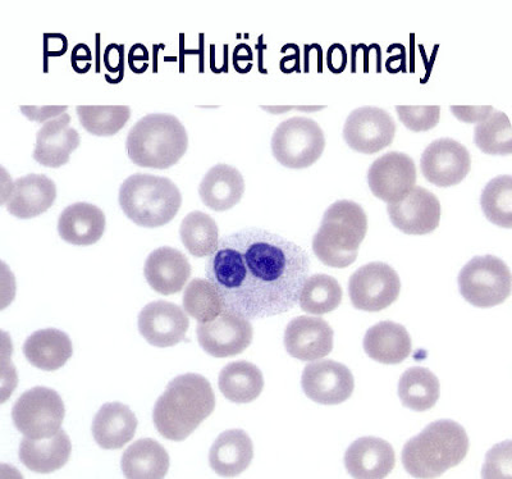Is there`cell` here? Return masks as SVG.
Listing matches in <instances>:
<instances>
[{
  "mask_svg": "<svg viewBox=\"0 0 512 479\" xmlns=\"http://www.w3.org/2000/svg\"><path fill=\"white\" fill-rule=\"evenodd\" d=\"M309 272L310 258L301 246L259 228L223 236L207 264L224 309L249 321L294 308Z\"/></svg>",
  "mask_w": 512,
  "mask_h": 479,
  "instance_id": "cell-1",
  "label": "cell"
},
{
  "mask_svg": "<svg viewBox=\"0 0 512 479\" xmlns=\"http://www.w3.org/2000/svg\"><path fill=\"white\" fill-rule=\"evenodd\" d=\"M216 408V398L207 378L187 373L169 383L155 404L153 419L167 440L184 441Z\"/></svg>",
  "mask_w": 512,
  "mask_h": 479,
  "instance_id": "cell-2",
  "label": "cell"
},
{
  "mask_svg": "<svg viewBox=\"0 0 512 479\" xmlns=\"http://www.w3.org/2000/svg\"><path fill=\"white\" fill-rule=\"evenodd\" d=\"M468 451L464 428L454 421H438L406 442L402 464L410 476L436 478L463 462Z\"/></svg>",
  "mask_w": 512,
  "mask_h": 479,
  "instance_id": "cell-3",
  "label": "cell"
},
{
  "mask_svg": "<svg viewBox=\"0 0 512 479\" xmlns=\"http://www.w3.org/2000/svg\"><path fill=\"white\" fill-rule=\"evenodd\" d=\"M126 148L128 158L136 166L167 170L184 157L189 136L176 116L148 114L128 132Z\"/></svg>",
  "mask_w": 512,
  "mask_h": 479,
  "instance_id": "cell-4",
  "label": "cell"
},
{
  "mask_svg": "<svg viewBox=\"0 0 512 479\" xmlns=\"http://www.w3.org/2000/svg\"><path fill=\"white\" fill-rule=\"evenodd\" d=\"M368 231L363 207L351 200H338L324 213L313 239V252L323 264L346 268L355 263Z\"/></svg>",
  "mask_w": 512,
  "mask_h": 479,
  "instance_id": "cell-5",
  "label": "cell"
},
{
  "mask_svg": "<svg viewBox=\"0 0 512 479\" xmlns=\"http://www.w3.org/2000/svg\"><path fill=\"white\" fill-rule=\"evenodd\" d=\"M120 205L128 220L137 226L157 228L177 216L182 195L167 177L136 173L123 182Z\"/></svg>",
  "mask_w": 512,
  "mask_h": 479,
  "instance_id": "cell-6",
  "label": "cell"
},
{
  "mask_svg": "<svg viewBox=\"0 0 512 479\" xmlns=\"http://www.w3.org/2000/svg\"><path fill=\"white\" fill-rule=\"evenodd\" d=\"M326 148V138L318 122L308 117H292L273 132L274 158L291 170H304L318 161Z\"/></svg>",
  "mask_w": 512,
  "mask_h": 479,
  "instance_id": "cell-7",
  "label": "cell"
},
{
  "mask_svg": "<svg viewBox=\"0 0 512 479\" xmlns=\"http://www.w3.org/2000/svg\"><path fill=\"white\" fill-rule=\"evenodd\" d=\"M459 290L474 307H496L511 294L510 268L504 260L493 255L475 257L461 269Z\"/></svg>",
  "mask_w": 512,
  "mask_h": 479,
  "instance_id": "cell-8",
  "label": "cell"
},
{
  "mask_svg": "<svg viewBox=\"0 0 512 479\" xmlns=\"http://www.w3.org/2000/svg\"><path fill=\"white\" fill-rule=\"evenodd\" d=\"M64 404L56 391L34 387L17 400L12 410L13 423L30 439H49L61 431Z\"/></svg>",
  "mask_w": 512,
  "mask_h": 479,
  "instance_id": "cell-9",
  "label": "cell"
},
{
  "mask_svg": "<svg viewBox=\"0 0 512 479\" xmlns=\"http://www.w3.org/2000/svg\"><path fill=\"white\" fill-rule=\"evenodd\" d=\"M350 299L356 309L379 312L390 307L401 291V281L395 269L386 263L365 264L351 276Z\"/></svg>",
  "mask_w": 512,
  "mask_h": 479,
  "instance_id": "cell-10",
  "label": "cell"
},
{
  "mask_svg": "<svg viewBox=\"0 0 512 479\" xmlns=\"http://www.w3.org/2000/svg\"><path fill=\"white\" fill-rule=\"evenodd\" d=\"M254 331L249 319L224 309L213 321L199 323L198 340L214 358L235 357L249 348Z\"/></svg>",
  "mask_w": 512,
  "mask_h": 479,
  "instance_id": "cell-11",
  "label": "cell"
},
{
  "mask_svg": "<svg viewBox=\"0 0 512 479\" xmlns=\"http://www.w3.org/2000/svg\"><path fill=\"white\" fill-rule=\"evenodd\" d=\"M396 123L390 113L378 107H361L349 114L344 127L346 144L355 152L374 154L390 147Z\"/></svg>",
  "mask_w": 512,
  "mask_h": 479,
  "instance_id": "cell-12",
  "label": "cell"
},
{
  "mask_svg": "<svg viewBox=\"0 0 512 479\" xmlns=\"http://www.w3.org/2000/svg\"><path fill=\"white\" fill-rule=\"evenodd\" d=\"M422 172L431 184L440 187L459 185L472 168L469 150L454 139L434 140L424 150L420 161Z\"/></svg>",
  "mask_w": 512,
  "mask_h": 479,
  "instance_id": "cell-13",
  "label": "cell"
},
{
  "mask_svg": "<svg viewBox=\"0 0 512 479\" xmlns=\"http://www.w3.org/2000/svg\"><path fill=\"white\" fill-rule=\"evenodd\" d=\"M416 166L410 155L391 152L374 161L368 172L372 193L382 202H400L414 189Z\"/></svg>",
  "mask_w": 512,
  "mask_h": 479,
  "instance_id": "cell-14",
  "label": "cell"
},
{
  "mask_svg": "<svg viewBox=\"0 0 512 479\" xmlns=\"http://www.w3.org/2000/svg\"><path fill=\"white\" fill-rule=\"evenodd\" d=\"M301 385L305 395L315 403L338 405L350 399L355 382L344 364L335 360H317L305 367Z\"/></svg>",
  "mask_w": 512,
  "mask_h": 479,
  "instance_id": "cell-15",
  "label": "cell"
},
{
  "mask_svg": "<svg viewBox=\"0 0 512 479\" xmlns=\"http://www.w3.org/2000/svg\"><path fill=\"white\" fill-rule=\"evenodd\" d=\"M387 212L392 225L404 234L427 235L440 226V200L424 187L415 186L400 202L388 204Z\"/></svg>",
  "mask_w": 512,
  "mask_h": 479,
  "instance_id": "cell-16",
  "label": "cell"
},
{
  "mask_svg": "<svg viewBox=\"0 0 512 479\" xmlns=\"http://www.w3.org/2000/svg\"><path fill=\"white\" fill-rule=\"evenodd\" d=\"M190 321L178 305L154 301L141 310L139 331L150 345L171 348L185 339Z\"/></svg>",
  "mask_w": 512,
  "mask_h": 479,
  "instance_id": "cell-17",
  "label": "cell"
},
{
  "mask_svg": "<svg viewBox=\"0 0 512 479\" xmlns=\"http://www.w3.org/2000/svg\"><path fill=\"white\" fill-rule=\"evenodd\" d=\"M285 348L292 358L314 362L333 349V330L319 317H297L285 331Z\"/></svg>",
  "mask_w": 512,
  "mask_h": 479,
  "instance_id": "cell-18",
  "label": "cell"
},
{
  "mask_svg": "<svg viewBox=\"0 0 512 479\" xmlns=\"http://www.w3.org/2000/svg\"><path fill=\"white\" fill-rule=\"evenodd\" d=\"M56 199L57 186L54 181L48 176L31 173L13 182L4 204L12 216L30 220L47 212Z\"/></svg>",
  "mask_w": 512,
  "mask_h": 479,
  "instance_id": "cell-19",
  "label": "cell"
},
{
  "mask_svg": "<svg viewBox=\"0 0 512 479\" xmlns=\"http://www.w3.org/2000/svg\"><path fill=\"white\" fill-rule=\"evenodd\" d=\"M70 123V114L63 113L38 131L34 159L41 166L59 168L70 162L71 153L80 147V134Z\"/></svg>",
  "mask_w": 512,
  "mask_h": 479,
  "instance_id": "cell-20",
  "label": "cell"
},
{
  "mask_svg": "<svg viewBox=\"0 0 512 479\" xmlns=\"http://www.w3.org/2000/svg\"><path fill=\"white\" fill-rule=\"evenodd\" d=\"M396 456L387 441L377 437H363L346 451L345 465L351 477L379 479L387 477L395 468Z\"/></svg>",
  "mask_w": 512,
  "mask_h": 479,
  "instance_id": "cell-21",
  "label": "cell"
},
{
  "mask_svg": "<svg viewBox=\"0 0 512 479\" xmlns=\"http://www.w3.org/2000/svg\"><path fill=\"white\" fill-rule=\"evenodd\" d=\"M144 275L154 291L173 295L184 289L191 276L189 260L177 249L163 246L146 259Z\"/></svg>",
  "mask_w": 512,
  "mask_h": 479,
  "instance_id": "cell-22",
  "label": "cell"
},
{
  "mask_svg": "<svg viewBox=\"0 0 512 479\" xmlns=\"http://www.w3.org/2000/svg\"><path fill=\"white\" fill-rule=\"evenodd\" d=\"M245 193V181L237 168L228 164H217L199 186L201 202L216 212L230 211L241 202Z\"/></svg>",
  "mask_w": 512,
  "mask_h": 479,
  "instance_id": "cell-23",
  "label": "cell"
},
{
  "mask_svg": "<svg viewBox=\"0 0 512 479\" xmlns=\"http://www.w3.org/2000/svg\"><path fill=\"white\" fill-rule=\"evenodd\" d=\"M104 231L105 214L93 204H72L59 217V236L68 244L93 245L102 239Z\"/></svg>",
  "mask_w": 512,
  "mask_h": 479,
  "instance_id": "cell-24",
  "label": "cell"
},
{
  "mask_svg": "<svg viewBox=\"0 0 512 479\" xmlns=\"http://www.w3.org/2000/svg\"><path fill=\"white\" fill-rule=\"evenodd\" d=\"M254 456V445L248 433L242 430L223 432L209 453V464L222 477H236L249 468Z\"/></svg>",
  "mask_w": 512,
  "mask_h": 479,
  "instance_id": "cell-25",
  "label": "cell"
},
{
  "mask_svg": "<svg viewBox=\"0 0 512 479\" xmlns=\"http://www.w3.org/2000/svg\"><path fill=\"white\" fill-rule=\"evenodd\" d=\"M137 430V418L127 405L109 403L100 408L95 415L93 435L102 449H121L134 439Z\"/></svg>",
  "mask_w": 512,
  "mask_h": 479,
  "instance_id": "cell-26",
  "label": "cell"
},
{
  "mask_svg": "<svg viewBox=\"0 0 512 479\" xmlns=\"http://www.w3.org/2000/svg\"><path fill=\"white\" fill-rule=\"evenodd\" d=\"M72 445L70 437L63 430L49 439L25 437L20 445L21 462L36 473H52L67 464Z\"/></svg>",
  "mask_w": 512,
  "mask_h": 479,
  "instance_id": "cell-27",
  "label": "cell"
},
{
  "mask_svg": "<svg viewBox=\"0 0 512 479\" xmlns=\"http://www.w3.org/2000/svg\"><path fill=\"white\" fill-rule=\"evenodd\" d=\"M364 350L369 358L382 364H400L411 353V339L404 326L381 322L369 328L364 337Z\"/></svg>",
  "mask_w": 512,
  "mask_h": 479,
  "instance_id": "cell-28",
  "label": "cell"
},
{
  "mask_svg": "<svg viewBox=\"0 0 512 479\" xmlns=\"http://www.w3.org/2000/svg\"><path fill=\"white\" fill-rule=\"evenodd\" d=\"M25 357L32 366L43 371H57L72 357L73 348L66 333L48 328L31 335L24 345Z\"/></svg>",
  "mask_w": 512,
  "mask_h": 479,
  "instance_id": "cell-29",
  "label": "cell"
},
{
  "mask_svg": "<svg viewBox=\"0 0 512 479\" xmlns=\"http://www.w3.org/2000/svg\"><path fill=\"white\" fill-rule=\"evenodd\" d=\"M121 465L126 478H164L169 469V455L159 442L152 439L139 440L125 451Z\"/></svg>",
  "mask_w": 512,
  "mask_h": 479,
  "instance_id": "cell-30",
  "label": "cell"
},
{
  "mask_svg": "<svg viewBox=\"0 0 512 479\" xmlns=\"http://www.w3.org/2000/svg\"><path fill=\"white\" fill-rule=\"evenodd\" d=\"M218 383L224 398L236 404L251 403L259 398L264 389L262 371L244 360L224 367Z\"/></svg>",
  "mask_w": 512,
  "mask_h": 479,
  "instance_id": "cell-31",
  "label": "cell"
},
{
  "mask_svg": "<svg viewBox=\"0 0 512 479\" xmlns=\"http://www.w3.org/2000/svg\"><path fill=\"white\" fill-rule=\"evenodd\" d=\"M399 398L406 408L425 412L440 399V381L427 368H410L399 382Z\"/></svg>",
  "mask_w": 512,
  "mask_h": 479,
  "instance_id": "cell-32",
  "label": "cell"
},
{
  "mask_svg": "<svg viewBox=\"0 0 512 479\" xmlns=\"http://www.w3.org/2000/svg\"><path fill=\"white\" fill-rule=\"evenodd\" d=\"M180 235L185 248L198 258L210 257L219 243L216 221L199 211L187 214L181 223Z\"/></svg>",
  "mask_w": 512,
  "mask_h": 479,
  "instance_id": "cell-33",
  "label": "cell"
},
{
  "mask_svg": "<svg viewBox=\"0 0 512 479\" xmlns=\"http://www.w3.org/2000/svg\"><path fill=\"white\" fill-rule=\"evenodd\" d=\"M342 287L336 278L328 275H314L305 281L299 299L304 312L323 316L340 307Z\"/></svg>",
  "mask_w": 512,
  "mask_h": 479,
  "instance_id": "cell-34",
  "label": "cell"
},
{
  "mask_svg": "<svg viewBox=\"0 0 512 479\" xmlns=\"http://www.w3.org/2000/svg\"><path fill=\"white\" fill-rule=\"evenodd\" d=\"M475 145L489 155L512 153V127L507 114L493 111L486 120L480 121L474 130Z\"/></svg>",
  "mask_w": 512,
  "mask_h": 479,
  "instance_id": "cell-35",
  "label": "cell"
},
{
  "mask_svg": "<svg viewBox=\"0 0 512 479\" xmlns=\"http://www.w3.org/2000/svg\"><path fill=\"white\" fill-rule=\"evenodd\" d=\"M480 205L489 222L493 225L512 227V177L497 176L484 187Z\"/></svg>",
  "mask_w": 512,
  "mask_h": 479,
  "instance_id": "cell-36",
  "label": "cell"
},
{
  "mask_svg": "<svg viewBox=\"0 0 512 479\" xmlns=\"http://www.w3.org/2000/svg\"><path fill=\"white\" fill-rule=\"evenodd\" d=\"M184 308L189 316L203 323L217 318L223 312L224 305L212 282L204 278H195L186 287Z\"/></svg>",
  "mask_w": 512,
  "mask_h": 479,
  "instance_id": "cell-37",
  "label": "cell"
},
{
  "mask_svg": "<svg viewBox=\"0 0 512 479\" xmlns=\"http://www.w3.org/2000/svg\"><path fill=\"white\" fill-rule=\"evenodd\" d=\"M82 127L95 136H113L125 127L131 117V109L126 106L76 108Z\"/></svg>",
  "mask_w": 512,
  "mask_h": 479,
  "instance_id": "cell-38",
  "label": "cell"
},
{
  "mask_svg": "<svg viewBox=\"0 0 512 479\" xmlns=\"http://www.w3.org/2000/svg\"><path fill=\"white\" fill-rule=\"evenodd\" d=\"M400 121L414 132L429 131L440 122L441 107H396Z\"/></svg>",
  "mask_w": 512,
  "mask_h": 479,
  "instance_id": "cell-39",
  "label": "cell"
},
{
  "mask_svg": "<svg viewBox=\"0 0 512 479\" xmlns=\"http://www.w3.org/2000/svg\"><path fill=\"white\" fill-rule=\"evenodd\" d=\"M483 478H512L511 441L493 447L487 454L482 471Z\"/></svg>",
  "mask_w": 512,
  "mask_h": 479,
  "instance_id": "cell-40",
  "label": "cell"
},
{
  "mask_svg": "<svg viewBox=\"0 0 512 479\" xmlns=\"http://www.w3.org/2000/svg\"><path fill=\"white\" fill-rule=\"evenodd\" d=\"M104 66L111 74L118 75L121 82L125 75V47L118 44H109L104 50Z\"/></svg>",
  "mask_w": 512,
  "mask_h": 479,
  "instance_id": "cell-41",
  "label": "cell"
},
{
  "mask_svg": "<svg viewBox=\"0 0 512 479\" xmlns=\"http://www.w3.org/2000/svg\"><path fill=\"white\" fill-rule=\"evenodd\" d=\"M451 112L457 120L466 123H474L486 120V118L493 112V107H451Z\"/></svg>",
  "mask_w": 512,
  "mask_h": 479,
  "instance_id": "cell-42",
  "label": "cell"
},
{
  "mask_svg": "<svg viewBox=\"0 0 512 479\" xmlns=\"http://www.w3.org/2000/svg\"><path fill=\"white\" fill-rule=\"evenodd\" d=\"M347 62H349V54L342 44H333L328 49L327 66L328 70L333 74H342L346 70Z\"/></svg>",
  "mask_w": 512,
  "mask_h": 479,
  "instance_id": "cell-43",
  "label": "cell"
},
{
  "mask_svg": "<svg viewBox=\"0 0 512 479\" xmlns=\"http://www.w3.org/2000/svg\"><path fill=\"white\" fill-rule=\"evenodd\" d=\"M20 109L27 120L45 123L62 116L67 111V107H21Z\"/></svg>",
  "mask_w": 512,
  "mask_h": 479,
  "instance_id": "cell-44",
  "label": "cell"
},
{
  "mask_svg": "<svg viewBox=\"0 0 512 479\" xmlns=\"http://www.w3.org/2000/svg\"><path fill=\"white\" fill-rule=\"evenodd\" d=\"M91 61L93 53L86 44H77L72 50L71 63L72 68L77 74H88L91 70Z\"/></svg>",
  "mask_w": 512,
  "mask_h": 479,
  "instance_id": "cell-45",
  "label": "cell"
},
{
  "mask_svg": "<svg viewBox=\"0 0 512 479\" xmlns=\"http://www.w3.org/2000/svg\"><path fill=\"white\" fill-rule=\"evenodd\" d=\"M149 52L143 44H135L128 54V65L137 75L144 74L149 67Z\"/></svg>",
  "mask_w": 512,
  "mask_h": 479,
  "instance_id": "cell-46",
  "label": "cell"
},
{
  "mask_svg": "<svg viewBox=\"0 0 512 479\" xmlns=\"http://www.w3.org/2000/svg\"><path fill=\"white\" fill-rule=\"evenodd\" d=\"M68 50V40L62 34H45L44 54L47 57H62Z\"/></svg>",
  "mask_w": 512,
  "mask_h": 479,
  "instance_id": "cell-47",
  "label": "cell"
},
{
  "mask_svg": "<svg viewBox=\"0 0 512 479\" xmlns=\"http://www.w3.org/2000/svg\"><path fill=\"white\" fill-rule=\"evenodd\" d=\"M253 58V50H251L249 45L240 44L239 47L235 49V52H233V65H235V70L240 72V74H245L242 63H251Z\"/></svg>",
  "mask_w": 512,
  "mask_h": 479,
  "instance_id": "cell-48",
  "label": "cell"
},
{
  "mask_svg": "<svg viewBox=\"0 0 512 479\" xmlns=\"http://www.w3.org/2000/svg\"><path fill=\"white\" fill-rule=\"evenodd\" d=\"M283 67H286L285 70L282 71L285 72V74H291V72L296 70L299 71V48L296 47L291 56L282 59L281 70Z\"/></svg>",
  "mask_w": 512,
  "mask_h": 479,
  "instance_id": "cell-49",
  "label": "cell"
}]
</instances>
